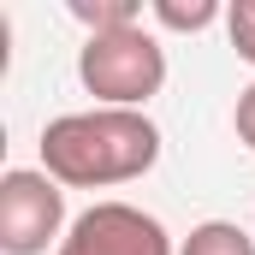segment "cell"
Here are the masks:
<instances>
[{
    "label": "cell",
    "instance_id": "1",
    "mask_svg": "<svg viewBox=\"0 0 255 255\" xmlns=\"http://www.w3.org/2000/svg\"><path fill=\"white\" fill-rule=\"evenodd\" d=\"M160 160V130L130 107H83L60 113L42 130V172L65 190H113L142 178Z\"/></svg>",
    "mask_w": 255,
    "mask_h": 255
},
{
    "label": "cell",
    "instance_id": "2",
    "mask_svg": "<svg viewBox=\"0 0 255 255\" xmlns=\"http://www.w3.org/2000/svg\"><path fill=\"white\" fill-rule=\"evenodd\" d=\"M77 77H83V89H89L101 107H130V113H142V101L160 95V83H166V48H160V36H148L142 24L107 30V36H89V42H83Z\"/></svg>",
    "mask_w": 255,
    "mask_h": 255
},
{
    "label": "cell",
    "instance_id": "3",
    "mask_svg": "<svg viewBox=\"0 0 255 255\" xmlns=\"http://www.w3.org/2000/svg\"><path fill=\"white\" fill-rule=\"evenodd\" d=\"M65 232V184H54L42 166H12L0 178V250L42 255Z\"/></svg>",
    "mask_w": 255,
    "mask_h": 255
},
{
    "label": "cell",
    "instance_id": "4",
    "mask_svg": "<svg viewBox=\"0 0 255 255\" xmlns=\"http://www.w3.org/2000/svg\"><path fill=\"white\" fill-rule=\"evenodd\" d=\"M60 255H178L166 226L142 214L136 202H95L71 220L60 238Z\"/></svg>",
    "mask_w": 255,
    "mask_h": 255
},
{
    "label": "cell",
    "instance_id": "5",
    "mask_svg": "<svg viewBox=\"0 0 255 255\" xmlns=\"http://www.w3.org/2000/svg\"><path fill=\"white\" fill-rule=\"evenodd\" d=\"M178 255H255V238L238 220H202L190 238L178 244Z\"/></svg>",
    "mask_w": 255,
    "mask_h": 255
},
{
    "label": "cell",
    "instance_id": "6",
    "mask_svg": "<svg viewBox=\"0 0 255 255\" xmlns=\"http://www.w3.org/2000/svg\"><path fill=\"white\" fill-rule=\"evenodd\" d=\"M71 18H77L89 36H107V30L142 24V6H136V0H71Z\"/></svg>",
    "mask_w": 255,
    "mask_h": 255
},
{
    "label": "cell",
    "instance_id": "7",
    "mask_svg": "<svg viewBox=\"0 0 255 255\" xmlns=\"http://www.w3.org/2000/svg\"><path fill=\"white\" fill-rule=\"evenodd\" d=\"M214 18H220V6H214V0H196V6L154 0V24H166V30H208Z\"/></svg>",
    "mask_w": 255,
    "mask_h": 255
},
{
    "label": "cell",
    "instance_id": "8",
    "mask_svg": "<svg viewBox=\"0 0 255 255\" xmlns=\"http://www.w3.org/2000/svg\"><path fill=\"white\" fill-rule=\"evenodd\" d=\"M226 30H232L238 60H250V65H255V0H238V6L226 12Z\"/></svg>",
    "mask_w": 255,
    "mask_h": 255
},
{
    "label": "cell",
    "instance_id": "9",
    "mask_svg": "<svg viewBox=\"0 0 255 255\" xmlns=\"http://www.w3.org/2000/svg\"><path fill=\"white\" fill-rule=\"evenodd\" d=\"M232 125H238V142H250V148H255V83H250V89H238Z\"/></svg>",
    "mask_w": 255,
    "mask_h": 255
}]
</instances>
